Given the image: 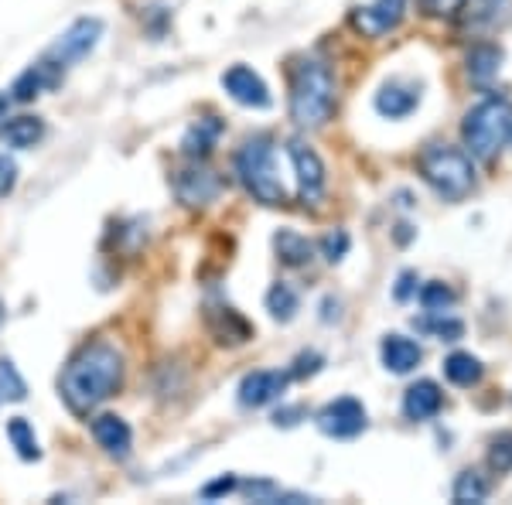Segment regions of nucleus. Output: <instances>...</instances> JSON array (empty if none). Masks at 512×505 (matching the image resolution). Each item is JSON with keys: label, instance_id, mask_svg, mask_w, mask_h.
<instances>
[{"label": "nucleus", "instance_id": "ddd939ff", "mask_svg": "<svg viewBox=\"0 0 512 505\" xmlns=\"http://www.w3.org/2000/svg\"><path fill=\"white\" fill-rule=\"evenodd\" d=\"M205 325H209V331L216 335V342H222V345H243V342H250V338H253L250 321H246L236 308H229V304H222V301L205 304Z\"/></svg>", "mask_w": 512, "mask_h": 505}, {"label": "nucleus", "instance_id": "f8f14e48", "mask_svg": "<svg viewBox=\"0 0 512 505\" xmlns=\"http://www.w3.org/2000/svg\"><path fill=\"white\" fill-rule=\"evenodd\" d=\"M287 383H291V372H277V369H260L239 383V403L243 407H267L284 396Z\"/></svg>", "mask_w": 512, "mask_h": 505}, {"label": "nucleus", "instance_id": "0eeeda50", "mask_svg": "<svg viewBox=\"0 0 512 505\" xmlns=\"http://www.w3.org/2000/svg\"><path fill=\"white\" fill-rule=\"evenodd\" d=\"M318 430L325 437H335V441H349V437H359L366 430V407L352 396H342V400L328 403L325 410L318 413Z\"/></svg>", "mask_w": 512, "mask_h": 505}, {"label": "nucleus", "instance_id": "f704fd0d", "mask_svg": "<svg viewBox=\"0 0 512 505\" xmlns=\"http://www.w3.org/2000/svg\"><path fill=\"white\" fill-rule=\"evenodd\" d=\"M236 488H239L236 475H222L202 488V499H219V495H229V492H236Z\"/></svg>", "mask_w": 512, "mask_h": 505}, {"label": "nucleus", "instance_id": "6ab92c4d", "mask_svg": "<svg viewBox=\"0 0 512 505\" xmlns=\"http://www.w3.org/2000/svg\"><path fill=\"white\" fill-rule=\"evenodd\" d=\"M274 250H277L284 267H308V263L315 260V246H311V239L294 233V229H280V233L274 236Z\"/></svg>", "mask_w": 512, "mask_h": 505}, {"label": "nucleus", "instance_id": "4be33fe9", "mask_svg": "<svg viewBox=\"0 0 512 505\" xmlns=\"http://www.w3.org/2000/svg\"><path fill=\"white\" fill-rule=\"evenodd\" d=\"M7 441L14 444L21 461H38L41 458V447H38V437H35V427L28 424L24 417H11L7 420Z\"/></svg>", "mask_w": 512, "mask_h": 505}, {"label": "nucleus", "instance_id": "72a5a7b5", "mask_svg": "<svg viewBox=\"0 0 512 505\" xmlns=\"http://www.w3.org/2000/svg\"><path fill=\"white\" fill-rule=\"evenodd\" d=\"M14 185H18V164H14V157L0 154V198L11 195Z\"/></svg>", "mask_w": 512, "mask_h": 505}, {"label": "nucleus", "instance_id": "b1692460", "mask_svg": "<svg viewBox=\"0 0 512 505\" xmlns=\"http://www.w3.org/2000/svg\"><path fill=\"white\" fill-rule=\"evenodd\" d=\"M489 499V478L482 471H461L458 482H454V502H485Z\"/></svg>", "mask_w": 512, "mask_h": 505}, {"label": "nucleus", "instance_id": "f3484780", "mask_svg": "<svg viewBox=\"0 0 512 505\" xmlns=\"http://www.w3.org/2000/svg\"><path fill=\"white\" fill-rule=\"evenodd\" d=\"M417 103H420V93L410 86H403V82H386V86L376 93V110L390 120L410 117V113L417 110Z\"/></svg>", "mask_w": 512, "mask_h": 505}, {"label": "nucleus", "instance_id": "c85d7f7f", "mask_svg": "<svg viewBox=\"0 0 512 505\" xmlns=\"http://www.w3.org/2000/svg\"><path fill=\"white\" fill-rule=\"evenodd\" d=\"M420 304H424V311L427 314H444L454 304V291L451 287H444V284H427V287H420Z\"/></svg>", "mask_w": 512, "mask_h": 505}, {"label": "nucleus", "instance_id": "f03ea898", "mask_svg": "<svg viewBox=\"0 0 512 505\" xmlns=\"http://www.w3.org/2000/svg\"><path fill=\"white\" fill-rule=\"evenodd\" d=\"M335 110V76L325 62L304 59L291 69V120L304 130L325 127Z\"/></svg>", "mask_w": 512, "mask_h": 505}, {"label": "nucleus", "instance_id": "7ed1b4c3", "mask_svg": "<svg viewBox=\"0 0 512 505\" xmlns=\"http://www.w3.org/2000/svg\"><path fill=\"white\" fill-rule=\"evenodd\" d=\"M420 168V178L434 188L444 202H461L475 192V164L472 157L458 147H448V144H431L424 147L417 161Z\"/></svg>", "mask_w": 512, "mask_h": 505}, {"label": "nucleus", "instance_id": "4468645a", "mask_svg": "<svg viewBox=\"0 0 512 505\" xmlns=\"http://www.w3.org/2000/svg\"><path fill=\"white\" fill-rule=\"evenodd\" d=\"M93 437L110 458H120V461L127 458L130 447H134V430H130L127 420L117 417V413H99V417H93Z\"/></svg>", "mask_w": 512, "mask_h": 505}, {"label": "nucleus", "instance_id": "412c9836", "mask_svg": "<svg viewBox=\"0 0 512 505\" xmlns=\"http://www.w3.org/2000/svg\"><path fill=\"white\" fill-rule=\"evenodd\" d=\"M444 376L451 379L454 386H478L482 383V376H485V369H482V362L475 359V355H468V352H454L444 359Z\"/></svg>", "mask_w": 512, "mask_h": 505}, {"label": "nucleus", "instance_id": "473e14b6", "mask_svg": "<svg viewBox=\"0 0 512 505\" xmlns=\"http://www.w3.org/2000/svg\"><path fill=\"white\" fill-rule=\"evenodd\" d=\"M243 488L253 502H280V488L274 482H267V478H260V482H246Z\"/></svg>", "mask_w": 512, "mask_h": 505}, {"label": "nucleus", "instance_id": "bb28decb", "mask_svg": "<svg viewBox=\"0 0 512 505\" xmlns=\"http://www.w3.org/2000/svg\"><path fill=\"white\" fill-rule=\"evenodd\" d=\"M297 308H301V301H297V294L291 291L287 284H274L267 294V311L274 314L277 321H294Z\"/></svg>", "mask_w": 512, "mask_h": 505}, {"label": "nucleus", "instance_id": "ea45409f", "mask_svg": "<svg viewBox=\"0 0 512 505\" xmlns=\"http://www.w3.org/2000/svg\"><path fill=\"white\" fill-rule=\"evenodd\" d=\"M0 321H4V304H0Z\"/></svg>", "mask_w": 512, "mask_h": 505}, {"label": "nucleus", "instance_id": "393cba45", "mask_svg": "<svg viewBox=\"0 0 512 505\" xmlns=\"http://www.w3.org/2000/svg\"><path fill=\"white\" fill-rule=\"evenodd\" d=\"M28 396V386H24L18 366L11 359H0V407L4 403H18Z\"/></svg>", "mask_w": 512, "mask_h": 505}, {"label": "nucleus", "instance_id": "e433bc0d", "mask_svg": "<svg viewBox=\"0 0 512 505\" xmlns=\"http://www.w3.org/2000/svg\"><path fill=\"white\" fill-rule=\"evenodd\" d=\"M318 369H321V355L311 352V355H301V359H297V369H291V376L301 379V376H311V372H318Z\"/></svg>", "mask_w": 512, "mask_h": 505}, {"label": "nucleus", "instance_id": "2eb2a0df", "mask_svg": "<svg viewBox=\"0 0 512 505\" xmlns=\"http://www.w3.org/2000/svg\"><path fill=\"white\" fill-rule=\"evenodd\" d=\"M379 355H383L386 369L396 372V376H407V372H414L420 366L424 349H420L414 338H407V335H386L383 345H379Z\"/></svg>", "mask_w": 512, "mask_h": 505}, {"label": "nucleus", "instance_id": "a19ab883", "mask_svg": "<svg viewBox=\"0 0 512 505\" xmlns=\"http://www.w3.org/2000/svg\"><path fill=\"white\" fill-rule=\"evenodd\" d=\"M482 4H495V0H482Z\"/></svg>", "mask_w": 512, "mask_h": 505}, {"label": "nucleus", "instance_id": "a878e982", "mask_svg": "<svg viewBox=\"0 0 512 505\" xmlns=\"http://www.w3.org/2000/svg\"><path fill=\"white\" fill-rule=\"evenodd\" d=\"M48 82H55V79L45 76V65H31V69H24L18 76V82H14L11 99H18V103H31V99L41 93V86H48Z\"/></svg>", "mask_w": 512, "mask_h": 505}, {"label": "nucleus", "instance_id": "c9c22d12", "mask_svg": "<svg viewBox=\"0 0 512 505\" xmlns=\"http://www.w3.org/2000/svg\"><path fill=\"white\" fill-rule=\"evenodd\" d=\"M417 284H420L417 273H414V270H403V273H400V280H396L393 297H396V301H410V297L417 294Z\"/></svg>", "mask_w": 512, "mask_h": 505}, {"label": "nucleus", "instance_id": "58836bf2", "mask_svg": "<svg viewBox=\"0 0 512 505\" xmlns=\"http://www.w3.org/2000/svg\"><path fill=\"white\" fill-rule=\"evenodd\" d=\"M7 103H11V96H7V93H4V96H0V113H4V110H7Z\"/></svg>", "mask_w": 512, "mask_h": 505}, {"label": "nucleus", "instance_id": "39448f33", "mask_svg": "<svg viewBox=\"0 0 512 505\" xmlns=\"http://www.w3.org/2000/svg\"><path fill=\"white\" fill-rule=\"evenodd\" d=\"M461 134L472 157L478 161H492L502 151V144L512 137V103L502 96H489L478 106L468 110L465 123H461Z\"/></svg>", "mask_w": 512, "mask_h": 505}, {"label": "nucleus", "instance_id": "9d476101", "mask_svg": "<svg viewBox=\"0 0 512 505\" xmlns=\"http://www.w3.org/2000/svg\"><path fill=\"white\" fill-rule=\"evenodd\" d=\"M222 89L236 99L239 106H250V110H267L274 103L267 82H263L250 65H233V69L222 76Z\"/></svg>", "mask_w": 512, "mask_h": 505}, {"label": "nucleus", "instance_id": "9b49d317", "mask_svg": "<svg viewBox=\"0 0 512 505\" xmlns=\"http://www.w3.org/2000/svg\"><path fill=\"white\" fill-rule=\"evenodd\" d=\"M403 11H407V0H373L369 7H359L352 14V24L359 35L383 38L386 31H393L403 21Z\"/></svg>", "mask_w": 512, "mask_h": 505}, {"label": "nucleus", "instance_id": "a211bd4d", "mask_svg": "<svg viewBox=\"0 0 512 505\" xmlns=\"http://www.w3.org/2000/svg\"><path fill=\"white\" fill-rule=\"evenodd\" d=\"M41 137H45V123L38 117H4V123H0V144L14 147V151H28Z\"/></svg>", "mask_w": 512, "mask_h": 505}, {"label": "nucleus", "instance_id": "1a4fd4ad", "mask_svg": "<svg viewBox=\"0 0 512 505\" xmlns=\"http://www.w3.org/2000/svg\"><path fill=\"white\" fill-rule=\"evenodd\" d=\"M175 192L185 205H209L216 202L222 192V178L202 161H192L175 175Z\"/></svg>", "mask_w": 512, "mask_h": 505}, {"label": "nucleus", "instance_id": "6e6552de", "mask_svg": "<svg viewBox=\"0 0 512 505\" xmlns=\"http://www.w3.org/2000/svg\"><path fill=\"white\" fill-rule=\"evenodd\" d=\"M287 154H291V161H294L297 192H301V198L308 205L321 202V195H325V164H321L318 151L304 144V140H291V144H287Z\"/></svg>", "mask_w": 512, "mask_h": 505}, {"label": "nucleus", "instance_id": "c756f323", "mask_svg": "<svg viewBox=\"0 0 512 505\" xmlns=\"http://www.w3.org/2000/svg\"><path fill=\"white\" fill-rule=\"evenodd\" d=\"M489 465L495 471H512V430L499 434L489 447Z\"/></svg>", "mask_w": 512, "mask_h": 505}, {"label": "nucleus", "instance_id": "cd10ccee", "mask_svg": "<svg viewBox=\"0 0 512 505\" xmlns=\"http://www.w3.org/2000/svg\"><path fill=\"white\" fill-rule=\"evenodd\" d=\"M420 331H431V335H437L441 342H458L461 335H465V325H461L458 318H441V314H431V318L417 321Z\"/></svg>", "mask_w": 512, "mask_h": 505}, {"label": "nucleus", "instance_id": "7c9ffc66", "mask_svg": "<svg viewBox=\"0 0 512 505\" xmlns=\"http://www.w3.org/2000/svg\"><path fill=\"white\" fill-rule=\"evenodd\" d=\"M420 7H424L431 18H458L468 7V0H420Z\"/></svg>", "mask_w": 512, "mask_h": 505}, {"label": "nucleus", "instance_id": "2f4dec72", "mask_svg": "<svg viewBox=\"0 0 512 505\" xmlns=\"http://www.w3.org/2000/svg\"><path fill=\"white\" fill-rule=\"evenodd\" d=\"M321 250H325V260L328 263H338L345 256V250H349V236L338 229V233H328L325 239H321Z\"/></svg>", "mask_w": 512, "mask_h": 505}, {"label": "nucleus", "instance_id": "aec40b11", "mask_svg": "<svg viewBox=\"0 0 512 505\" xmlns=\"http://www.w3.org/2000/svg\"><path fill=\"white\" fill-rule=\"evenodd\" d=\"M499 69H502V48L475 45L472 52H468V79H472L475 86H489V82L499 76Z\"/></svg>", "mask_w": 512, "mask_h": 505}, {"label": "nucleus", "instance_id": "5701e85b", "mask_svg": "<svg viewBox=\"0 0 512 505\" xmlns=\"http://www.w3.org/2000/svg\"><path fill=\"white\" fill-rule=\"evenodd\" d=\"M219 130H222V123H216V120H198L185 134V140H181V147H185L188 157H198V161H202V157L212 151V144H216Z\"/></svg>", "mask_w": 512, "mask_h": 505}, {"label": "nucleus", "instance_id": "dca6fc26", "mask_svg": "<svg viewBox=\"0 0 512 505\" xmlns=\"http://www.w3.org/2000/svg\"><path fill=\"white\" fill-rule=\"evenodd\" d=\"M441 407H444V393L431 379H420V383H414L403 393V413H407V420H431L441 413Z\"/></svg>", "mask_w": 512, "mask_h": 505}, {"label": "nucleus", "instance_id": "4c0bfd02", "mask_svg": "<svg viewBox=\"0 0 512 505\" xmlns=\"http://www.w3.org/2000/svg\"><path fill=\"white\" fill-rule=\"evenodd\" d=\"M294 417H301V410H284V413H277V424H284V427H291V424H297Z\"/></svg>", "mask_w": 512, "mask_h": 505}, {"label": "nucleus", "instance_id": "423d86ee", "mask_svg": "<svg viewBox=\"0 0 512 505\" xmlns=\"http://www.w3.org/2000/svg\"><path fill=\"white\" fill-rule=\"evenodd\" d=\"M99 38H103V21H99V18H79L59 41H55L52 48H48V62L59 65V69H62V65H76L99 45Z\"/></svg>", "mask_w": 512, "mask_h": 505}, {"label": "nucleus", "instance_id": "f257e3e1", "mask_svg": "<svg viewBox=\"0 0 512 505\" xmlns=\"http://www.w3.org/2000/svg\"><path fill=\"white\" fill-rule=\"evenodd\" d=\"M123 386V355L117 345L110 342H89L72 355L65 366L59 389L65 407L79 417L93 413L99 403L117 396Z\"/></svg>", "mask_w": 512, "mask_h": 505}, {"label": "nucleus", "instance_id": "20e7f679", "mask_svg": "<svg viewBox=\"0 0 512 505\" xmlns=\"http://www.w3.org/2000/svg\"><path fill=\"white\" fill-rule=\"evenodd\" d=\"M236 175L260 205H287V188L277 175V154L270 137H253L239 147Z\"/></svg>", "mask_w": 512, "mask_h": 505}]
</instances>
